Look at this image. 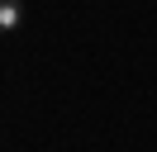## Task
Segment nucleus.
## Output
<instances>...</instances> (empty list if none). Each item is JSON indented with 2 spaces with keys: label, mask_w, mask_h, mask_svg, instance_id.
Here are the masks:
<instances>
[{
  "label": "nucleus",
  "mask_w": 157,
  "mask_h": 152,
  "mask_svg": "<svg viewBox=\"0 0 157 152\" xmlns=\"http://www.w3.org/2000/svg\"><path fill=\"white\" fill-rule=\"evenodd\" d=\"M19 19H24V10H19V5H0V28H14Z\"/></svg>",
  "instance_id": "nucleus-1"
}]
</instances>
